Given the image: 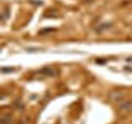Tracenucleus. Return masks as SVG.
I'll list each match as a JSON object with an SVG mask.
<instances>
[{"label":"nucleus","mask_w":132,"mask_h":124,"mask_svg":"<svg viewBox=\"0 0 132 124\" xmlns=\"http://www.w3.org/2000/svg\"><path fill=\"white\" fill-rule=\"evenodd\" d=\"M50 32H53V28H46V30H41L40 33H50Z\"/></svg>","instance_id":"20e7f679"},{"label":"nucleus","mask_w":132,"mask_h":124,"mask_svg":"<svg viewBox=\"0 0 132 124\" xmlns=\"http://www.w3.org/2000/svg\"><path fill=\"white\" fill-rule=\"evenodd\" d=\"M10 122V116H2L0 117V124H8Z\"/></svg>","instance_id":"f03ea898"},{"label":"nucleus","mask_w":132,"mask_h":124,"mask_svg":"<svg viewBox=\"0 0 132 124\" xmlns=\"http://www.w3.org/2000/svg\"><path fill=\"white\" fill-rule=\"evenodd\" d=\"M2 71H4V73H10V71H15V70H13V68H4Z\"/></svg>","instance_id":"7ed1b4c3"},{"label":"nucleus","mask_w":132,"mask_h":124,"mask_svg":"<svg viewBox=\"0 0 132 124\" xmlns=\"http://www.w3.org/2000/svg\"><path fill=\"white\" fill-rule=\"evenodd\" d=\"M130 106H132V104L129 103V101H124V103H122V104H119V108L122 109V111H127V109L130 108Z\"/></svg>","instance_id":"f257e3e1"}]
</instances>
